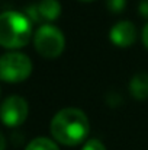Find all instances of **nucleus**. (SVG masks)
Masks as SVG:
<instances>
[{"mask_svg": "<svg viewBox=\"0 0 148 150\" xmlns=\"http://www.w3.org/2000/svg\"><path fill=\"white\" fill-rule=\"evenodd\" d=\"M25 150H60L57 143L47 137H36L28 143Z\"/></svg>", "mask_w": 148, "mask_h": 150, "instance_id": "1a4fd4ad", "label": "nucleus"}, {"mask_svg": "<svg viewBox=\"0 0 148 150\" xmlns=\"http://www.w3.org/2000/svg\"><path fill=\"white\" fill-rule=\"evenodd\" d=\"M141 38H142V42H144V45L148 48V22L144 25V28H142V32H141Z\"/></svg>", "mask_w": 148, "mask_h": 150, "instance_id": "4468645a", "label": "nucleus"}, {"mask_svg": "<svg viewBox=\"0 0 148 150\" xmlns=\"http://www.w3.org/2000/svg\"><path fill=\"white\" fill-rule=\"evenodd\" d=\"M32 73L31 58L19 51H9L0 55V80L18 83L28 79Z\"/></svg>", "mask_w": 148, "mask_h": 150, "instance_id": "7ed1b4c3", "label": "nucleus"}, {"mask_svg": "<svg viewBox=\"0 0 148 150\" xmlns=\"http://www.w3.org/2000/svg\"><path fill=\"white\" fill-rule=\"evenodd\" d=\"M34 45L42 57L55 58L64 50L65 38L61 29L51 23H44L34 34Z\"/></svg>", "mask_w": 148, "mask_h": 150, "instance_id": "20e7f679", "label": "nucleus"}, {"mask_svg": "<svg viewBox=\"0 0 148 150\" xmlns=\"http://www.w3.org/2000/svg\"><path fill=\"white\" fill-rule=\"evenodd\" d=\"M106 6L112 12H122L126 6V0H106Z\"/></svg>", "mask_w": 148, "mask_h": 150, "instance_id": "9b49d317", "label": "nucleus"}, {"mask_svg": "<svg viewBox=\"0 0 148 150\" xmlns=\"http://www.w3.org/2000/svg\"><path fill=\"white\" fill-rule=\"evenodd\" d=\"M81 150H106V147L99 139H90L83 144Z\"/></svg>", "mask_w": 148, "mask_h": 150, "instance_id": "9d476101", "label": "nucleus"}, {"mask_svg": "<svg viewBox=\"0 0 148 150\" xmlns=\"http://www.w3.org/2000/svg\"><path fill=\"white\" fill-rule=\"evenodd\" d=\"M36 7L41 19L44 21H55L61 15V3L58 0H39Z\"/></svg>", "mask_w": 148, "mask_h": 150, "instance_id": "6e6552de", "label": "nucleus"}, {"mask_svg": "<svg viewBox=\"0 0 148 150\" xmlns=\"http://www.w3.org/2000/svg\"><path fill=\"white\" fill-rule=\"evenodd\" d=\"M0 150H6V139L1 131H0Z\"/></svg>", "mask_w": 148, "mask_h": 150, "instance_id": "2eb2a0df", "label": "nucleus"}, {"mask_svg": "<svg viewBox=\"0 0 148 150\" xmlns=\"http://www.w3.org/2000/svg\"><path fill=\"white\" fill-rule=\"evenodd\" d=\"M29 114L28 102L19 95L7 96L0 105V120L7 127L22 125Z\"/></svg>", "mask_w": 148, "mask_h": 150, "instance_id": "39448f33", "label": "nucleus"}, {"mask_svg": "<svg viewBox=\"0 0 148 150\" xmlns=\"http://www.w3.org/2000/svg\"><path fill=\"white\" fill-rule=\"evenodd\" d=\"M129 92L135 99H147L148 98V73L140 71L132 76L129 82Z\"/></svg>", "mask_w": 148, "mask_h": 150, "instance_id": "0eeeda50", "label": "nucleus"}, {"mask_svg": "<svg viewBox=\"0 0 148 150\" xmlns=\"http://www.w3.org/2000/svg\"><path fill=\"white\" fill-rule=\"evenodd\" d=\"M106 102H107L110 106H118V105L122 102V98H121V95H119L118 92H110V93H107V96H106Z\"/></svg>", "mask_w": 148, "mask_h": 150, "instance_id": "f8f14e48", "label": "nucleus"}, {"mask_svg": "<svg viewBox=\"0 0 148 150\" xmlns=\"http://www.w3.org/2000/svg\"><path fill=\"white\" fill-rule=\"evenodd\" d=\"M49 128L52 137L58 143L76 146L87 137L90 131V122L87 115L80 108L68 106L60 109L52 117Z\"/></svg>", "mask_w": 148, "mask_h": 150, "instance_id": "f257e3e1", "label": "nucleus"}, {"mask_svg": "<svg viewBox=\"0 0 148 150\" xmlns=\"http://www.w3.org/2000/svg\"><path fill=\"white\" fill-rule=\"evenodd\" d=\"M81 1H92V0H81Z\"/></svg>", "mask_w": 148, "mask_h": 150, "instance_id": "dca6fc26", "label": "nucleus"}, {"mask_svg": "<svg viewBox=\"0 0 148 150\" xmlns=\"http://www.w3.org/2000/svg\"><path fill=\"white\" fill-rule=\"evenodd\" d=\"M32 38V22L25 13L7 10L0 13V45L4 48H22Z\"/></svg>", "mask_w": 148, "mask_h": 150, "instance_id": "f03ea898", "label": "nucleus"}, {"mask_svg": "<svg viewBox=\"0 0 148 150\" xmlns=\"http://www.w3.org/2000/svg\"><path fill=\"white\" fill-rule=\"evenodd\" d=\"M109 38L118 47H129L137 40V28L131 21H119L110 28Z\"/></svg>", "mask_w": 148, "mask_h": 150, "instance_id": "423d86ee", "label": "nucleus"}, {"mask_svg": "<svg viewBox=\"0 0 148 150\" xmlns=\"http://www.w3.org/2000/svg\"><path fill=\"white\" fill-rule=\"evenodd\" d=\"M138 12L141 13V16L148 18V0H141L138 4Z\"/></svg>", "mask_w": 148, "mask_h": 150, "instance_id": "ddd939ff", "label": "nucleus"}]
</instances>
